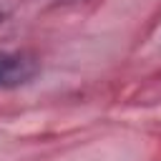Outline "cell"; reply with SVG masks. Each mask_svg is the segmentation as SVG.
Here are the masks:
<instances>
[{"instance_id":"6da1fadb","label":"cell","mask_w":161,"mask_h":161,"mask_svg":"<svg viewBox=\"0 0 161 161\" xmlns=\"http://www.w3.org/2000/svg\"><path fill=\"white\" fill-rule=\"evenodd\" d=\"M35 73V65L15 53H0V88L20 86Z\"/></svg>"}]
</instances>
